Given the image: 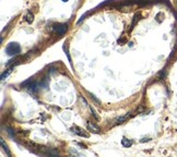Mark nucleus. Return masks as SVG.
Segmentation results:
<instances>
[{
	"instance_id": "obj_6",
	"label": "nucleus",
	"mask_w": 177,
	"mask_h": 157,
	"mask_svg": "<svg viewBox=\"0 0 177 157\" xmlns=\"http://www.w3.org/2000/svg\"><path fill=\"white\" fill-rule=\"evenodd\" d=\"M13 68H14V66L10 67L9 69H7V70H6V71L3 72L2 75H1V80H2V81H3V80H5L6 78H8V76H9V74L11 73V72H12V69H13Z\"/></svg>"
},
{
	"instance_id": "obj_11",
	"label": "nucleus",
	"mask_w": 177,
	"mask_h": 157,
	"mask_svg": "<svg viewBox=\"0 0 177 157\" xmlns=\"http://www.w3.org/2000/svg\"><path fill=\"white\" fill-rule=\"evenodd\" d=\"M62 1H64V2H67V1H68V0H62Z\"/></svg>"
},
{
	"instance_id": "obj_7",
	"label": "nucleus",
	"mask_w": 177,
	"mask_h": 157,
	"mask_svg": "<svg viewBox=\"0 0 177 157\" xmlns=\"http://www.w3.org/2000/svg\"><path fill=\"white\" fill-rule=\"evenodd\" d=\"M1 146H2L3 151L6 152V154L8 155V156H11V153H10L9 148H8V145L5 143V141H3V139H1Z\"/></svg>"
},
{
	"instance_id": "obj_2",
	"label": "nucleus",
	"mask_w": 177,
	"mask_h": 157,
	"mask_svg": "<svg viewBox=\"0 0 177 157\" xmlns=\"http://www.w3.org/2000/svg\"><path fill=\"white\" fill-rule=\"evenodd\" d=\"M68 29V24H58L54 26V32L56 33L57 35H65V33L67 32Z\"/></svg>"
},
{
	"instance_id": "obj_5",
	"label": "nucleus",
	"mask_w": 177,
	"mask_h": 157,
	"mask_svg": "<svg viewBox=\"0 0 177 157\" xmlns=\"http://www.w3.org/2000/svg\"><path fill=\"white\" fill-rule=\"evenodd\" d=\"M130 116H131V113H126L125 116H121V117H119V118H118L117 120H116V122H117V123H124L126 120H127L128 118L130 117Z\"/></svg>"
},
{
	"instance_id": "obj_9",
	"label": "nucleus",
	"mask_w": 177,
	"mask_h": 157,
	"mask_svg": "<svg viewBox=\"0 0 177 157\" xmlns=\"http://www.w3.org/2000/svg\"><path fill=\"white\" fill-rule=\"evenodd\" d=\"M121 144H123V146H125V147H129V146H131V141L128 140V139H126V137H123Z\"/></svg>"
},
{
	"instance_id": "obj_1",
	"label": "nucleus",
	"mask_w": 177,
	"mask_h": 157,
	"mask_svg": "<svg viewBox=\"0 0 177 157\" xmlns=\"http://www.w3.org/2000/svg\"><path fill=\"white\" fill-rule=\"evenodd\" d=\"M6 52L9 56H17L21 52V47L18 43H10L6 48Z\"/></svg>"
},
{
	"instance_id": "obj_4",
	"label": "nucleus",
	"mask_w": 177,
	"mask_h": 157,
	"mask_svg": "<svg viewBox=\"0 0 177 157\" xmlns=\"http://www.w3.org/2000/svg\"><path fill=\"white\" fill-rule=\"evenodd\" d=\"M88 129L94 133H100V131H101V129L96 124H94L93 122H91V121H88Z\"/></svg>"
},
{
	"instance_id": "obj_3",
	"label": "nucleus",
	"mask_w": 177,
	"mask_h": 157,
	"mask_svg": "<svg viewBox=\"0 0 177 157\" xmlns=\"http://www.w3.org/2000/svg\"><path fill=\"white\" fill-rule=\"evenodd\" d=\"M73 132L76 133V134H78V135H80V136H82V137H88V133H86L84 130H82V129H80L79 127H73Z\"/></svg>"
},
{
	"instance_id": "obj_8",
	"label": "nucleus",
	"mask_w": 177,
	"mask_h": 157,
	"mask_svg": "<svg viewBox=\"0 0 177 157\" xmlns=\"http://www.w3.org/2000/svg\"><path fill=\"white\" fill-rule=\"evenodd\" d=\"M25 20H26L27 23H30V24H31V23L34 21V15H33L31 12H27L26 13V17H25Z\"/></svg>"
},
{
	"instance_id": "obj_10",
	"label": "nucleus",
	"mask_w": 177,
	"mask_h": 157,
	"mask_svg": "<svg viewBox=\"0 0 177 157\" xmlns=\"http://www.w3.org/2000/svg\"><path fill=\"white\" fill-rule=\"evenodd\" d=\"M91 111H92V113H93V115H94V117H95L96 118V119H97V115H96V113H95V110H94V108L93 107H91Z\"/></svg>"
}]
</instances>
